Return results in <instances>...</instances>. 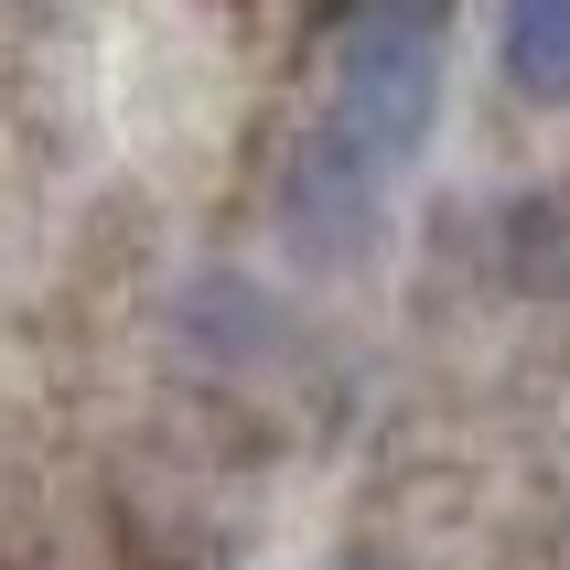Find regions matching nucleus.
Listing matches in <instances>:
<instances>
[{
	"instance_id": "nucleus-1",
	"label": "nucleus",
	"mask_w": 570,
	"mask_h": 570,
	"mask_svg": "<svg viewBox=\"0 0 570 570\" xmlns=\"http://www.w3.org/2000/svg\"><path fill=\"white\" fill-rule=\"evenodd\" d=\"M442 55H452V0H345L334 11V119L323 151L355 173H410L442 129Z\"/></svg>"
},
{
	"instance_id": "nucleus-2",
	"label": "nucleus",
	"mask_w": 570,
	"mask_h": 570,
	"mask_svg": "<svg viewBox=\"0 0 570 570\" xmlns=\"http://www.w3.org/2000/svg\"><path fill=\"white\" fill-rule=\"evenodd\" d=\"M495 55H507V87L528 108H570V0H507Z\"/></svg>"
}]
</instances>
